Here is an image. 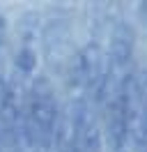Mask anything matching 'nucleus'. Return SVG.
Segmentation results:
<instances>
[{"instance_id":"1","label":"nucleus","mask_w":147,"mask_h":152,"mask_svg":"<svg viewBox=\"0 0 147 152\" xmlns=\"http://www.w3.org/2000/svg\"><path fill=\"white\" fill-rule=\"evenodd\" d=\"M39 58H41V21L37 12H28L21 28H18V44L14 51V74L16 86H25L35 78L39 72Z\"/></svg>"},{"instance_id":"2","label":"nucleus","mask_w":147,"mask_h":152,"mask_svg":"<svg viewBox=\"0 0 147 152\" xmlns=\"http://www.w3.org/2000/svg\"><path fill=\"white\" fill-rule=\"evenodd\" d=\"M7 46H9V23H7L5 12L0 10V60L7 53Z\"/></svg>"}]
</instances>
